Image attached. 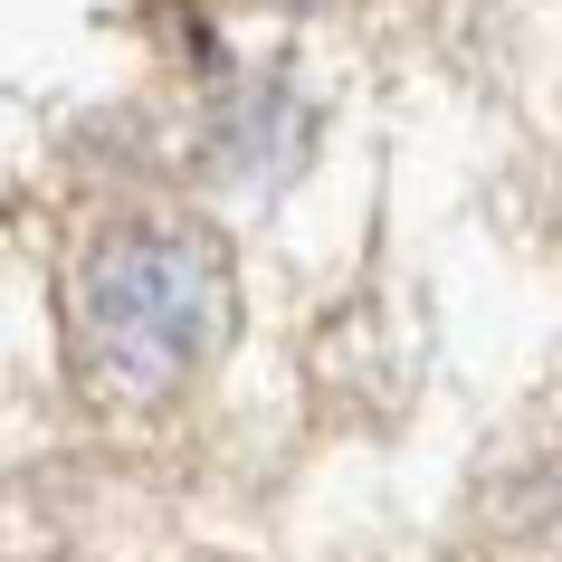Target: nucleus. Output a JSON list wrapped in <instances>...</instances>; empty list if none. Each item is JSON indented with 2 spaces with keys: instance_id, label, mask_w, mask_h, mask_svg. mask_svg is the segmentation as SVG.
I'll use <instances>...</instances> for the list:
<instances>
[{
  "instance_id": "nucleus-1",
  "label": "nucleus",
  "mask_w": 562,
  "mask_h": 562,
  "mask_svg": "<svg viewBox=\"0 0 562 562\" xmlns=\"http://www.w3.org/2000/svg\"><path fill=\"white\" fill-rule=\"evenodd\" d=\"M229 344V267L201 229H115L77 267V353L95 391L162 401Z\"/></svg>"
}]
</instances>
